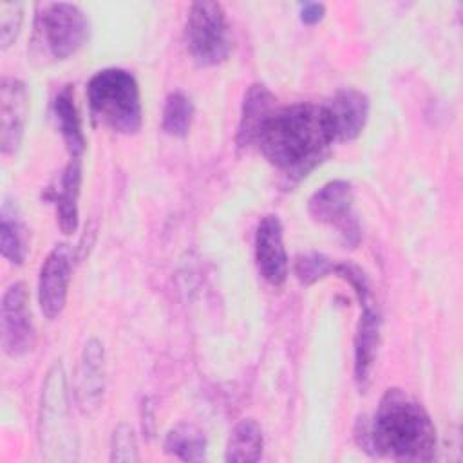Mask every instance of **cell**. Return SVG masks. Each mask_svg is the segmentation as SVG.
Masks as SVG:
<instances>
[{"mask_svg": "<svg viewBox=\"0 0 463 463\" xmlns=\"http://www.w3.org/2000/svg\"><path fill=\"white\" fill-rule=\"evenodd\" d=\"M335 141L326 105L293 103L275 107L266 116L253 145L269 165L288 177L302 179L322 163Z\"/></svg>", "mask_w": 463, "mask_h": 463, "instance_id": "6da1fadb", "label": "cell"}, {"mask_svg": "<svg viewBox=\"0 0 463 463\" xmlns=\"http://www.w3.org/2000/svg\"><path fill=\"white\" fill-rule=\"evenodd\" d=\"M358 445L394 461H430L436 454V427L427 409L407 391L391 387L369 423L356 430Z\"/></svg>", "mask_w": 463, "mask_h": 463, "instance_id": "7a4b0ae2", "label": "cell"}, {"mask_svg": "<svg viewBox=\"0 0 463 463\" xmlns=\"http://www.w3.org/2000/svg\"><path fill=\"white\" fill-rule=\"evenodd\" d=\"M94 121L118 134H136L143 123L141 92L132 72L109 67L98 71L87 85Z\"/></svg>", "mask_w": 463, "mask_h": 463, "instance_id": "3957f363", "label": "cell"}, {"mask_svg": "<svg viewBox=\"0 0 463 463\" xmlns=\"http://www.w3.org/2000/svg\"><path fill=\"white\" fill-rule=\"evenodd\" d=\"M63 365L54 362L45 374L38 412V441L43 459L74 461L78 443L72 430Z\"/></svg>", "mask_w": 463, "mask_h": 463, "instance_id": "277c9868", "label": "cell"}, {"mask_svg": "<svg viewBox=\"0 0 463 463\" xmlns=\"http://www.w3.org/2000/svg\"><path fill=\"white\" fill-rule=\"evenodd\" d=\"M36 9L33 49L40 58L61 61L85 45L89 20L76 4L45 2Z\"/></svg>", "mask_w": 463, "mask_h": 463, "instance_id": "5b68a950", "label": "cell"}, {"mask_svg": "<svg viewBox=\"0 0 463 463\" xmlns=\"http://www.w3.org/2000/svg\"><path fill=\"white\" fill-rule=\"evenodd\" d=\"M184 42L190 56L203 67L226 61L233 38L224 7L219 2H194L184 24Z\"/></svg>", "mask_w": 463, "mask_h": 463, "instance_id": "8992f818", "label": "cell"}, {"mask_svg": "<svg viewBox=\"0 0 463 463\" xmlns=\"http://www.w3.org/2000/svg\"><path fill=\"white\" fill-rule=\"evenodd\" d=\"M307 212L313 221L333 228L340 241L356 248L362 241V226L354 212L353 186L345 179H335L322 184L307 201Z\"/></svg>", "mask_w": 463, "mask_h": 463, "instance_id": "52a82bcc", "label": "cell"}, {"mask_svg": "<svg viewBox=\"0 0 463 463\" xmlns=\"http://www.w3.org/2000/svg\"><path fill=\"white\" fill-rule=\"evenodd\" d=\"M2 347L11 358L25 356L36 344V331L24 282L11 284L2 297Z\"/></svg>", "mask_w": 463, "mask_h": 463, "instance_id": "ba28073f", "label": "cell"}, {"mask_svg": "<svg viewBox=\"0 0 463 463\" xmlns=\"http://www.w3.org/2000/svg\"><path fill=\"white\" fill-rule=\"evenodd\" d=\"M71 273L72 250L69 244H56L40 266L38 275V304L45 318L54 320L63 311L69 293Z\"/></svg>", "mask_w": 463, "mask_h": 463, "instance_id": "9c48e42d", "label": "cell"}, {"mask_svg": "<svg viewBox=\"0 0 463 463\" xmlns=\"http://www.w3.org/2000/svg\"><path fill=\"white\" fill-rule=\"evenodd\" d=\"M31 96L27 85L13 76L0 81V148L2 154H14L24 139L29 118Z\"/></svg>", "mask_w": 463, "mask_h": 463, "instance_id": "30bf717a", "label": "cell"}, {"mask_svg": "<svg viewBox=\"0 0 463 463\" xmlns=\"http://www.w3.org/2000/svg\"><path fill=\"white\" fill-rule=\"evenodd\" d=\"M255 262L262 279L280 288L288 279V253L282 222L277 215H264L255 230Z\"/></svg>", "mask_w": 463, "mask_h": 463, "instance_id": "8fae6325", "label": "cell"}, {"mask_svg": "<svg viewBox=\"0 0 463 463\" xmlns=\"http://www.w3.org/2000/svg\"><path fill=\"white\" fill-rule=\"evenodd\" d=\"M76 403L85 414H92L103 403L105 394V351L98 338L85 342L76 371Z\"/></svg>", "mask_w": 463, "mask_h": 463, "instance_id": "7c38bea8", "label": "cell"}, {"mask_svg": "<svg viewBox=\"0 0 463 463\" xmlns=\"http://www.w3.org/2000/svg\"><path fill=\"white\" fill-rule=\"evenodd\" d=\"M382 335V317L373 300L360 304V318L354 333V382L365 389L371 382V373L378 356Z\"/></svg>", "mask_w": 463, "mask_h": 463, "instance_id": "4fadbf2b", "label": "cell"}, {"mask_svg": "<svg viewBox=\"0 0 463 463\" xmlns=\"http://www.w3.org/2000/svg\"><path fill=\"white\" fill-rule=\"evenodd\" d=\"M336 141L356 139L369 119V98L358 89H340L326 103Z\"/></svg>", "mask_w": 463, "mask_h": 463, "instance_id": "5bb4252c", "label": "cell"}, {"mask_svg": "<svg viewBox=\"0 0 463 463\" xmlns=\"http://www.w3.org/2000/svg\"><path fill=\"white\" fill-rule=\"evenodd\" d=\"M81 184V161L71 159L60 175L56 188H51V201L56 206L58 226L71 235L78 230V197Z\"/></svg>", "mask_w": 463, "mask_h": 463, "instance_id": "9a60e30c", "label": "cell"}, {"mask_svg": "<svg viewBox=\"0 0 463 463\" xmlns=\"http://www.w3.org/2000/svg\"><path fill=\"white\" fill-rule=\"evenodd\" d=\"M275 109V98L269 89L262 83H253L244 94L239 127H237V146L244 148L253 145L255 136L266 119V116Z\"/></svg>", "mask_w": 463, "mask_h": 463, "instance_id": "2e32d148", "label": "cell"}, {"mask_svg": "<svg viewBox=\"0 0 463 463\" xmlns=\"http://www.w3.org/2000/svg\"><path fill=\"white\" fill-rule=\"evenodd\" d=\"M52 112L71 159H80L85 150V134L81 127V116L74 101V92L69 85L56 94L52 101Z\"/></svg>", "mask_w": 463, "mask_h": 463, "instance_id": "e0dca14e", "label": "cell"}, {"mask_svg": "<svg viewBox=\"0 0 463 463\" xmlns=\"http://www.w3.org/2000/svg\"><path fill=\"white\" fill-rule=\"evenodd\" d=\"M264 450V436L260 425L253 418L241 420L226 443V461H259Z\"/></svg>", "mask_w": 463, "mask_h": 463, "instance_id": "ac0fdd59", "label": "cell"}, {"mask_svg": "<svg viewBox=\"0 0 463 463\" xmlns=\"http://www.w3.org/2000/svg\"><path fill=\"white\" fill-rule=\"evenodd\" d=\"M163 449L168 456L183 461H203L206 458L208 441L201 429L190 423H179L166 432Z\"/></svg>", "mask_w": 463, "mask_h": 463, "instance_id": "d6986e66", "label": "cell"}, {"mask_svg": "<svg viewBox=\"0 0 463 463\" xmlns=\"http://www.w3.org/2000/svg\"><path fill=\"white\" fill-rule=\"evenodd\" d=\"M0 250L2 257L11 264H24L27 257V230L18 217L16 210L7 203L2 206V221H0Z\"/></svg>", "mask_w": 463, "mask_h": 463, "instance_id": "ffe728a7", "label": "cell"}, {"mask_svg": "<svg viewBox=\"0 0 463 463\" xmlns=\"http://www.w3.org/2000/svg\"><path fill=\"white\" fill-rule=\"evenodd\" d=\"M194 105L183 92H172L163 109V130L174 137H184L192 127Z\"/></svg>", "mask_w": 463, "mask_h": 463, "instance_id": "44dd1931", "label": "cell"}, {"mask_svg": "<svg viewBox=\"0 0 463 463\" xmlns=\"http://www.w3.org/2000/svg\"><path fill=\"white\" fill-rule=\"evenodd\" d=\"M333 262L329 257L317 253V251H309L304 255H298L295 260V275L297 279L306 284L311 286L317 280L331 275L333 269Z\"/></svg>", "mask_w": 463, "mask_h": 463, "instance_id": "7402d4cb", "label": "cell"}, {"mask_svg": "<svg viewBox=\"0 0 463 463\" xmlns=\"http://www.w3.org/2000/svg\"><path fill=\"white\" fill-rule=\"evenodd\" d=\"M24 24L22 2H0V47L9 49L18 38Z\"/></svg>", "mask_w": 463, "mask_h": 463, "instance_id": "603a6c76", "label": "cell"}, {"mask_svg": "<svg viewBox=\"0 0 463 463\" xmlns=\"http://www.w3.org/2000/svg\"><path fill=\"white\" fill-rule=\"evenodd\" d=\"M110 461H116V463H134V461H139L136 434H134V429L128 423H119L112 430V438H110Z\"/></svg>", "mask_w": 463, "mask_h": 463, "instance_id": "cb8c5ba5", "label": "cell"}, {"mask_svg": "<svg viewBox=\"0 0 463 463\" xmlns=\"http://www.w3.org/2000/svg\"><path fill=\"white\" fill-rule=\"evenodd\" d=\"M298 16L306 25H315L326 16V5L320 2H306L300 5Z\"/></svg>", "mask_w": 463, "mask_h": 463, "instance_id": "d4e9b609", "label": "cell"}]
</instances>
